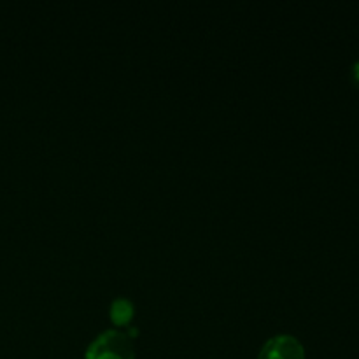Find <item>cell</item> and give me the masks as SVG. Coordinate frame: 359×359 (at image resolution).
<instances>
[{
    "label": "cell",
    "mask_w": 359,
    "mask_h": 359,
    "mask_svg": "<svg viewBox=\"0 0 359 359\" xmlns=\"http://www.w3.org/2000/svg\"><path fill=\"white\" fill-rule=\"evenodd\" d=\"M353 74H354V79L358 81L359 83V60L356 63H354V67H353Z\"/></svg>",
    "instance_id": "obj_4"
},
{
    "label": "cell",
    "mask_w": 359,
    "mask_h": 359,
    "mask_svg": "<svg viewBox=\"0 0 359 359\" xmlns=\"http://www.w3.org/2000/svg\"><path fill=\"white\" fill-rule=\"evenodd\" d=\"M133 318V304L128 298H116L111 304V319L118 326L128 325L130 319Z\"/></svg>",
    "instance_id": "obj_3"
},
{
    "label": "cell",
    "mask_w": 359,
    "mask_h": 359,
    "mask_svg": "<svg viewBox=\"0 0 359 359\" xmlns=\"http://www.w3.org/2000/svg\"><path fill=\"white\" fill-rule=\"evenodd\" d=\"M258 359H305V351L293 335H276L266 340Z\"/></svg>",
    "instance_id": "obj_2"
},
{
    "label": "cell",
    "mask_w": 359,
    "mask_h": 359,
    "mask_svg": "<svg viewBox=\"0 0 359 359\" xmlns=\"http://www.w3.org/2000/svg\"><path fill=\"white\" fill-rule=\"evenodd\" d=\"M86 359H135L132 340L119 330H105L90 344Z\"/></svg>",
    "instance_id": "obj_1"
}]
</instances>
